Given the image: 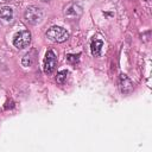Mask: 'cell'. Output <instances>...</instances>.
Listing matches in <instances>:
<instances>
[{"mask_svg": "<svg viewBox=\"0 0 152 152\" xmlns=\"http://www.w3.org/2000/svg\"><path fill=\"white\" fill-rule=\"evenodd\" d=\"M46 37L53 43H63L69 38V32L61 26H51L46 31Z\"/></svg>", "mask_w": 152, "mask_h": 152, "instance_id": "6da1fadb", "label": "cell"}, {"mask_svg": "<svg viewBox=\"0 0 152 152\" xmlns=\"http://www.w3.org/2000/svg\"><path fill=\"white\" fill-rule=\"evenodd\" d=\"M43 17H44V12L40 7H37V6H28L24 13V18L27 23L30 24H38L43 20Z\"/></svg>", "mask_w": 152, "mask_h": 152, "instance_id": "7a4b0ae2", "label": "cell"}, {"mask_svg": "<svg viewBox=\"0 0 152 152\" xmlns=\"http://www.w3.org/2000/svg\"><path fill=\"white\" fill-rule=\"evenodd\" d=\"M57 65V57L52 50H48L44 58V72L46 75H50L55 71Z\"/></svg>", "mask_w": 152, "mask_h": 152, "instance_id": "3957f363", "label": "cell"}, {"mask_svg": "<svg viewBox=\"0 0 152 152\" xmlns=\"http://www.w3.org/2000/svg\"><path fill=\"white\" fill-rule=\"evenodd\" d=\"M30 42H31V33L28 31H20L13 38V45L17 49L26 48L30 44Z\"/></svg>", "mask_w": 152, "mask_h": 152, "instance_id": "277c9868", "label": "cell"}, {"mask_svg": "<svg viewBox=\"0 0 152 152\" xmlns=\"http://www.w3.org/2000/svg\"><path fill=\"white\" fill-rule=\"evenodd\" d=\"M119 87H120V90H121L122 94H129L133 90L132 81L124 74H121L120 77H119Z\"/></svg>", "mask_w": 152, "mask_h": 152, "instance_id": "5b68a950", "label": "cell"}, {"mask_svg": "<svg viewBox=\"0 0 152 152\" xmlns=\"http://www.w3.org/2000/svg\"><path fill=\"white\" fill-rule=\"evenodd\" d=\"M102 46H103V42L100 40V39H93L91 40V44H90V50H91V55L93 56H100L101 53V50H102Z\"/></svg>", "mask_w": 152, "mask_h": 152, "instance_id": "8992f818", "label": "cell"}, {"mask_svg": "<svg viewBox=\"0 0 152 152\" xmlns=\"http://www.w3.org/2000/svg\"><path fill=\"white\" fill-rule=\"evenodd\" d=\"M0 17H1V19L6 20V21H11L13 18V10L8 6H4L0 10Z\"/></svg>", "mask_w": 152, "mask_h": 152, "instance_id": "52a82bcc", "label": "cell"}, {"mask_svg": "<svg viewBox=\"0 0 152 152\" xmlns=\"http://www.w3.org/2000/svg\"><path fill=\"white\" fill-rule=\"evenodd\" d=\"M34 55H36V51H34V50H31L30 52H27V53L24 56L23 61H21L23 65H24V66H30V65H32L33 62H34V59H36V57H33Z\"/></svg>", "mask_w": 152, "mask_h": 152, "instance_id": "ba28073f", "label": "cell"}, {"mask_svg": "<svg viewBox=\"0 0 152 152\" xmlns=\"http://www.w3.org/2000/svg\"><path fill=\"white\" fill-rule=\"evenodd\" d=\"M66 76H68V71H66V70L59 71V72L57 74V76H56V82H57L58 84H63V83L65 82V80H66Z\"/></svg>", "mask_w": 152, "mask_h": 152, "instance_id": "9c48e42d", "label": "cell"}, {"mask_svg": "<svg viewBox=\"0 0 152 152\" xmlns=\"http://www.w3.org/2000/svg\"><path fill=\"white\" fill-rule=\"evenodd\" d=\"M78 57H80V55H68L66 56V59L70 63H76L78 61Z\"/></svg>", "mask_w": 152, "mask_h": 152, "instance_id": "30bf717a", "label": "cell"}, {"mask_svg": "<svg viewBox=\"0 0 152 152\" xmlns=\"http://www.w3.org/2000/svg\"><path fill=\"white\" fill-rule=\"evenodd\" d=\"M2 1H10V0H2Z\"/></svg>", "mask_w": 152, "mask_h": 152, "instance_id": "8fae6325", "label": "cell"}, {"mask_svg": "<svg viewBox=\"0 0 152 152\" xmlns=\"http://www.w3.org/2000/svg\"><path fill=\"white\" fill-rule=\"evenodd\" d=\"M43 1H49V0H43Z\"/></svg>", "mask_w": 152, "mask_h": 152, "instance_id": "7c38bea8", "label": "cell"}]
</instances>
